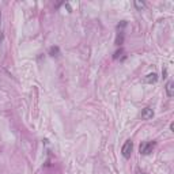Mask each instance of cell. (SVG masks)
Instances as JSON below:
<instances>
[{"label":"cell","instance_id":"cell-1","mask_svg":"<svg viewBox=\"0 0 174 174\" xmlns=\"http://www.w3.org/2000/svg\"><path fill=\"white\" fill-rule=\"evenodd\" d=\"M155 147V141H143L139 146V151L143 155H148L152 152V148Z\"/></svg>","mask_w":174,"mask_h":174},{"label":"cell","instance_id":"cell-2","mask_svg":"<svg viewBox=\"0 0 174 174\" xmlns=\"http://www.w3.org/2000/svg\"><path fill=\"white\" fill-rule=\"evenodd\" d=\"M132 150H133V143L131 140H127L124 143L123 148H121V154L125 159H129L131 158V154H132Z\"/></svg>","mask_w":174,"mask_h":174},{"label":"cell","instance_id":"cell-3","mask_svg":"<svg viewBox=\"0 0 174 174\" xmlns=\"http://www.w3.org/2000/svg\"><path fill=\"white\" fill-rule=\"evenodd\" d=\"M152 117H154V110H152L151 107L143 109V112H141V118L143 120H151Z\"/></svg>","mask_w":174,"mask_h":174},{"label":"cell","instance_id":"cell-4","mask_svg":"<svg viewBox=\"0 0 174 174\" xmlns=\"http://www.w3.org/2000/svg\"><path fill=\"white\" fill-rule=\"evenodd\" d=\"M157 82H158V75L155 72L148 73L146 78H144V83H147V84H152V83H157Z\"/></svg>","mask_w":174,"mask_h":174},{"label":"cell","instance_id":"cell-5","mask_svg":"<svg viewBox=\"0 0 174 174\" xmlns=\"http://www.w3.org/2000/svg\"><path fill=\"white\" fill-rule=\"evenodd\" d=\"M165 89H166V94H167V97L171 98V97L174 95V83L171 82V80H169L167 83H166V87H165Z\"/></svg>","mask_w":174,"mask_h":174},{"label":"cell","instance_id":"cell-6","mask_svg":"<svg viewBox=\"0 0 174 174\" xmlns=\"http://www.w3.org/2000/svg\"><path fill=\"white\" fill-rule=\"evenodd\" d=\"M49 55L52 57H56L60 55V49H59V46H52L51 49H49Z\"/></svg>","mask_w":174,"mask_h":174},{"label":"cell","instance_id":"cell-7","mask_svg":"<svg viewBox=\"0 0 174 174\" xmlns=\"http://www.w3.org/2000/svg\"><path fill=\"white\" fill-rule=\"evenodd\" d=\"M124 42V33L120 30V33L117 34V38H116V45H121Z\"/></svg>","mask_w":174,"mask_h":174},{"label":"cell","instance_id":"cell-8","mask_svg":"<svg viewBox=\"0 0 174 174\" xmlns=\"http://www.w3.org/2000/svg\"><path fill=\"white\" fill-rule=\"evenodd\" d=\"M133 6H135L139 11H141V8H144V7H146V3H143V1H135V3H133Z\"/></svg>","mask_w":174,"mask_h":174},{"label":"cell","instance_id":"cell-9","mask_svg":"<svg viewBox=\"0 0 174 174\" xmlns=\"http://www.w3.org/2000/svg\"><path fill=\"white\" fill-rule=\"evenodd\" d=\"M125 26H127V21H123V22L117 26V29H123V27H125Z\"/></svg>","mask_w":174,"mask_h":174},{"label":"cell","instance_id":"cell-10","mask_svg":"<svg viewBox=\"0 0 174 174\" xmlns=\"http://www.w3.org/2000/svg\"><path fill=\"white\" fill-rule=\"evenodd\" d=\"M121 53H123V49H120V51L116 52V53H114V56H113V57H114V59H117L118 56H121Z\"/></svg>","mask_w":174,"mask_h":174},{"label":"cell","instance_id":"cell-11","mask_svg":"<svg viewBox=\"0 0 174 174\" xmlns=\"http://www.w3.org/2000/svg\"><path fill=\"white\" fill-rule=\"evenodd\" d=\"M136 174H144V173H143V171H141L140 169H137V170H136Z\"/></svg>","mask_w":174,"mask_h":174},{"label":"cell","instance_id":"cell-12","mask_svg":"<svg viewBox=\"0 0 174 174\" xmlns=\"http://www.w3.org/2000/svg\"><path fill=\"white\" fill-rule=\"evenodd\" d=\"M0 18H1V15H0Z\"/></svg>","mask_w":174,"mask_h":174}]
</instances>
